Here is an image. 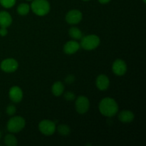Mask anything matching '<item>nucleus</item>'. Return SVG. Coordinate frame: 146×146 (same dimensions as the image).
Instances as JSON below:
<instances>
[{
    "label": "nucleus",
    "mask_w": 146,
    "mask_h": 146,
    "mask_svg": "<svg viewBox=\"0 0 146 146\" xmlns=\"http://www.w3.org/2000/svg\"><path fill=\"white\" fill-rule=\"evenodd\" d=\"M98 109L100 113L104 116L112 117L118 113V105L113 98L107 97L101 100L99 103Z\"/></svg>",
    "instance_id": "1"
},
{
    "label": "nucleus",
    "mask_w": 146,
    "mask_h": 146,
    "mask_svg": "<svg viewBox=\"0 0 146 146\" xmlns=\"http://www.w3.org/2000/svg\"><path fill=\"white\" fill-rule=\"evenodd\" d=\"M30 9L39 17H43L50 11V4L47 0H32Z\"/></svg>",
    "instance_id": "2"
},
{
    "label": "nucleus",
    "mask_w": 146,
    "mask_h": 146,
    "mask_svg": "<svg viewBox=\"0 0 146 146\" xmlns=\"http://www.w3.org/2000/svg\"><path fill=\"white\" fill-rule=\"evenodd\" d=\"M81 40L80 46L86 51H91V50L95 49L99 46L100 42H101L99 37L95 34L85 36L82 37Z\"/></svg>",
    "instance_id": "3"
},
{
    "label": "nucleus",
    "mask_w": 146,
    "mask_h": 146,
    "mask_svg": "<svg viewBox=\"0 0 146 146\" xmlns=\"http://www.w3.org/2000/svg\"><path fill=\"white\" fill-rule=\"evenodd\" d=\"M26 125V121L23 117L14 116L10 118L7 122V128L9 132L19 133L24 129Z\"/></svg>",
    "instance_id": "4"
},
{
    "label": "nucleus",
    "mask_w": 146,
    "mask_h": 146,
    "mask_svg": "<svg viewBox=\"0 0 146 146\" xmlns=\"http://www.w3.org/2000/svg\"><path fill=\"white\" fill-rule=\"evenodd\" d=\"M38 130L41 133L47 136L53 135L56 130L55 122L50 120H43L38 123Z\"/></svg>",
    "instance_id": "5"
},
{
    "label": "nucleus",
    "mask_w": 146,
    "mask_h": 146,
    "mask_svg": "<svg viewBox=\"0 0 146 146\" xmlns=\"http://www.w3.org/2000/svg\"><path fill=\"white\" fill-rule=\"evenodd\" d=\"M76 110L79 114H85L88 111L90 108L89 100L87 97L80 96L76 99Z\"/></svg>",
    "instance_id": "6"
},
{
    "label": "nucleus",
    "mask_w": 146,
    "mask_h": 146,
    "mask_svg": "<svg viewBox=\"0 0 146 146\" xmlns=\"http://www.w3.org/2000/svg\"><path fill=\"white\" fill-rule=\"evenodd\" d=\"M19 64L14 58H6L1 61L0 68L3 71L6 73H13L17 70Z\"/></svg>",
    "instance_id": "7"
},
{
    "label": "nucleus",
    "mask_w": 146,
    "mask_h": 146,
    "mask_svg": "<svg viewBox=\"0 0 146 146\" xmlns=\"http://www.w3.org/2000/svg\"><path fill=\"white\" fill-rule=\"evenodd\" d=\"M83 14L81 11L78 9H72L68 11L66 15V21L69 24H77L81 21Z\"/></svg>",
    "instance_id": "8"
},
{
    "label": "nucleus",
    "mask_w": 146,
    "mask_h": 146,
    "mask_svg": "<svg viewBox=\"0 0 146 146\" xmlns=\"http://www.w3.org/2000/svg\"><path fill=\"white\" fill-rule=\"evenodd\" d=\"M113 72L117 76H123L127 71V65L122 59H116L112 65Z\"/></svg>",
    "instance_id": "9"
},
{
    "label": "nucleus",
    "mask_w": 146,
    "mask_h": 146,
    "mask_svg": "<svg viewBox=\"0 0 146 146\" xmlns=\"http://www.w3.org/2000/svg\"><path fill=\"white\" fill-rule=\"evenodd\" d=\"M9 97L12 102L19 103L23 98V91L20 87L17 86L11 87L9 91Z\"/></svg>",
    "instance_id": "10"
},
{
    "label": "nucleus",
    "mask_w": 146,
    "mask_h": 146,
    "mask_svg": "<svg viewBox=\"0 0 146 146\" xmlns=\"http://www.w3.org/2000/svg\"><path fill=\"white\" fill-rule=\"evenodd\" d=\"M96 85L100 91H106L110 86V80L105 74H101L98 76L96 80Z\"/></svg>",
    "instance_id": "11"
},
{
    "label": "nucleus",
    "mask_w": 146,
    "mask_h": 146,
    "mask_svg": "<svg viewBox=\"0 0 146 146\" xmlns=\"http://www.w3.org/2000/svg\"><path fill=\"white\" fill-rule=\"evenodd\" d=\"M80 44L77 42L76 40L74 41H69L66 43L64 46V51L65 54L68 55H71L79 50L80 48Z\"/></svg>",
    "instance_id": "12"
},
{
    "label": "nucleus",
    "mask_w": 146,
    "mask_h": 146,
    "mask_svg": "<svg viewBox=\"0 0 146 146\" xmlns=\"http://www.w3.org/2000/svg\"><path fill=\"white\" fill-rule=\"evenodd\" d=\"M12 23V18L9 12L6 11H0V27H9Z\"/></svg>",
    "instance_id": "13"
},
{
    "label": "nucleus",
    "mask_w": 146,
    "mask_h": 146,
    "mask_svg": "<svg viewBox=\"0 0 146 146\" xmlns=\"http://www.w3.org/2000/svg\"><path fill=\"white\" fill-rule=\"evenodd\" d=\"M118 119L122 123H131L135 118L133 113L128 110L122 111L118 113Z\"/></svg>",
    "instance_id": "14"
},
{
    "label": "nucleus",
    "mask_w": 146,
    "mask_h": 146,
    "mask_svg": "<svg viewBox=\"0 0 146 146\" xmlns=\"http://www.w3.org/2000/svg\"><path fill=\"white\" fill-rule=\"evenodd\" d=\"M64 85L61 81H56L54 83L52 87H51V91H52L53 95L55 96H60L62 95L64 91Z\"/></svg>",
    "instance_id": "15"
},
{
    "label": "nucleus",
    "mask_w": 146,
    "mask_h": 146,
    "mask_svg": "<svg viewBox=\"0 0 146 146\" xmlns=\"http://www.w3.org/2000/svg\"><path fill=\"white\" fill-rule=\"evenodd\" d=\"M68 34H69L70 36L74 38V40H80L83 37L82 31L76 27H71L68 31Z\"/></svg>",
    "instance_id": "16"
},
{
    "label": "nucleus",
    "mask_w": 146,
    "mask_h": 146,
    "mask_svg": "<svg viewBox=\"0 0 146 146\" xmlns=\"http://www.w3.org/2000/svg\"><path fill=\"white\" fill-rule=\"evenodd\" d=\"M17 13L21 16H25L30 11V6L27 3H21L17 7Z\"/></svg>",
    "instance_id": "17"
},
{
    "label": "nucleus",
    "mask_w": 146,
    "mask_h": 146,
    "mask_svg": "<svg viewBox=\"0 0 146 146\" xmlns=\"http://www.w3.org/2000/svg\"><path fill=\"white\" fill-rule=\"evenodd\" d=\"M58 133L62 136H68L71 133V128L68 125H65V124H60L56 128Z\"/></svg>",
    "instance_id": "18"
},
{
    "label": "nucleus",
    "mask_w": 146,
    "mask_h": 146,
    "mask_svg": "<svg viewBox=\"0 0 146 146\" xmlns=\"http://www.w3.org/2000/svg\"><path fill=\"white\" fill-rule=\"evenodd\" d=\"M4 143L7 146H17V139L12 134H7L4 137Z\"/></svg>",
    "instance_id": "19"
},
{
    "label": "nucleus",
    "mask_w": 146,
    "mask_h": 146,
    "mask_svg": "<svg viewBox=\"0 0 146 146\" xmlns=\"http://www.w3.org/2000/svg\"><path fill=\"white\" fill-rule=\"evenodd\" d=\"M0 4L4 8H11L16 4V0H0Z\"/></svg>",
    "instance_id": "20"
},
{
    "label": "nucleus",
    "mask_w": 146,
    "mask_h": 146,
    "mask_svg": "<svg viewBox=\"0 0 146 146\" xmlns=\"http://www.w3.org/2000/svg\"><path fill=\"white\" fill-rule=\"evenodd\" d=\"M16 111H17V108L15 107V106L12 105H9L7 107V109H6V112H7V115H13L15 114Z\"/></svg>",
    "instance_id": "21"
},
{
    "label": "nucleus",
    "mask_w": 146,
    "mask_h": 146,
    "mask_svg": "<svg viewBox=\"0 0 146 146\" xmlns=\"http://www.w3.org/2000/svg\"><path fill=\"white\" fill-rule=\"evenodd\" d=\"M64 98H65L67 101H71L75 99L76 96H75V94H74V93L71 92V91H68V92H66L65 94H64Z\"/></svg>",
    "instance_id": "22"
},
{
    "label": "nucleus",
    "mask_w": 146,
    "mask_h": 146,
    "mask_svg": "<svg viewBox=\"0 0 146 146\" xmlns=\"http://www.w3.org/2000/svg\"><path fill=\"white\" fill-rule=\"evenodd\" d=\"M74 80H75V77H74L73 75H69V76H68L66 78L65 81L67 83V84H71L74 82Z\"/></svg>",
    "instance_id": "23"
},
{
    "label": "nucleus",
    "mask_w": 146,
    "mask_h": 146,
    "mask_svg": "<svg viewBox=\"0 0 146 146\" xmlns=\"http://www.w3.org/2000/svg\"><path fill=\"white\" fill-rule=\"evenodd\" d=\"M8 34V31H7V29L5 27H1L0 29V36H5Z\"/></svg>",
    "instance_id": "24"
},
{
    "label": "nucleus",
    "mask_w": 146,
    "mask_h": 146,
    "mask_svg": "<svg viewBox=\"0 0 146 146\" xmlns=\"http://www.w3.org/2000/svg\"><path fill=\"white\" fill-rule=\"evenodd\" d=\"M98 1H99L101 4H108V2H110V1H111V0H98Z\"/></svg>",
    "instance_id": "25"
},
{
    "label": "nucleus",
    "mask_w": 146,
    "mask_h": 146,
    "mask_svg": "<svg viewBox=\"0 0 146 146\" xmlns=\"http://www.w3.org/2000/svg\"><path fill=\"white\" fill-rule=\"evenodd\" d=\"M82 1H90V0H82Z\"/></svg>",
    "instance_id": "26"
},
{
    "label": "nucleus",
    "mask_w": 146,
    "mask_h": 146,
    "mask_svg": "<svg viewBox=\"0 0 146 146\" xmlns=\"http://www.w3.org/2000/svg\"><path fill=\"white\" fill-rule=\"evenodd\" d=\"M1 132H0V139H1Z\"/></svg>",
    "instance_id": "27"
},
{
    "label": "nucleus",
    "mask_w": 146,
    "mask_h": 146,
    "mask_svg": "<svg viewBox=\"0 0 146 146\" xmlns=\"http://www.w3.org/2000/svg\"><path fill=\"white\" fill-rule=\"evenodd\" d=\"M143 2H144V3H145V2H146V0H143Z\"/></svg>",
    "instance_id": "28"
},
{
    "label": "nucleus",
    "mask_w": 146,
    "mask_h": 146,
    "mask_svg": "<svg viewBox=\"0 0 146 146\" xmlns=\"http://www.w3.org/2000/svg\"><path fill=\"white\" fill-rule=\"evenodd\" d=\"M27 1H32V0H27Z\"/></svg>",
    "instance_id": "29"
}]
</instances>
